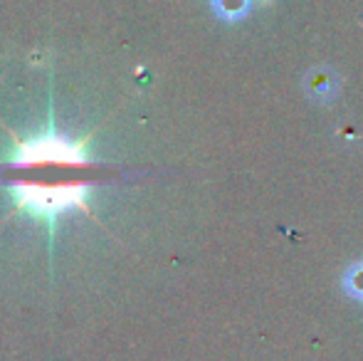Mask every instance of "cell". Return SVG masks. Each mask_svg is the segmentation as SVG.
<instances>
[{
    "label": "cell",
    "mask_w": 363,
    "mask_h": 361,
    "mask_svg": "<svg viewBox=\"0 0 363 361\" xmlns=\"http://www.w3.org/2000/svg\"><path fill=\"white\" fill-rule=\"evenodd\" d=\"M5 166L15 174H28L25 179L8 181L15 211L45 221L50 233L65 213L89 208L86 203L91 183L79 176H67L69 171L91 169L86 141H74L60 134L55 124H50L40 136H13V156Z\"/></svg>",
    "instance_id": "cell-1"
},
{
    "label": "cell",
    "mask_w": 363,
    "mask_h": 361,
    "mask_svg": "<svg viewBox=\"0 0 363 361\" xmlns=\"http://www.w3.org/2000/svg\"><path fill=\"white\" fill-rule=\"evenodd\" d=\"M341 284H344L349 297H354L356 302H363V262H354V265L344 272Z\"/></svg>",
    "instance_id": "cell-2"
}]
</instances>
